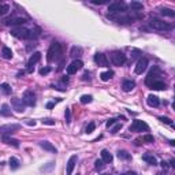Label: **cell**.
Returning <instances> with one entry per match:
<instances>
[{
    "label": "cell",
    "instance_id": "obj_47",
    "mask_svg": "<svg viewBox=\"0 0 175 175\" xmlns=\"http://www.w3.org/2000/svg\"><path fill=\"white\" fill-rule=\"evenodd\" d=\"M82 80L86 81V80H90V71H85L84 75H82Z\"/></svg>",
    "mask_w": 175,
    "mask_h": 175
},
{
    "label": "cell",
    "instance_id": "obj_49",
    "mask_svg": "<svg viewBox=\"0 0 175 175\" xmlns=\"http://www.w3.org/2000/svg\"><path fill=\"white\" fill-rule=\"evenodd\" d=\"M54 106H55V103H48L47 104V108H54Z\"/></svg>",
    "mask_w": 175,
    "mask_h": 175
},
{
    "label": "cell",
    "instance_id": "obj_19",
    "mask_svg": "<svg viewBox=\"0 0 175 175\" xmlns=\"http://www.w3.org/2000/svg\"><path fill=\"white\" fill-rule=\"evenodd\" d=\"M147 103H148V106L149 107H159V104H160V100L157 96H155V95H149L147 97Z\"/></svg>",
    "mask_w": 175,
    "mask_h": 175
},
{
    "label": "cell",
    "instance_id": "obj_51",
    "mask_svg": "<svg viewBox=\"0 0 175 175\" xmlns=\"http://www.w3.org/2000/svg\"><path fill=\"white\" fill-rule=\"evenodd\" d=\"M28 125H30V126H34V125H36V122H34V121H33V122L30 121V122H28Z\"/></svg>",
    "mask_w": 175,
    "mask_h": 175
},
{
    "label": "cell",
    "instance_id": "obj_37",
    "mask_svg": "<svg viewBox=\"0 0 175 175\" xmlns=\"http://www.w3.org/2000/svg\"><path fill=\"white\" fill-rule=\"evenodd\" d=\"M54 166H55V163H54V162H49V163H48V166H47V167H41V168H40V171H43V172L51 171L52 168H54Z\"/></svg>",
    "mask_w": 175,
    "mask_h": 175
},
{
    "label": "cell",
    "instance_id": "obj_4",
    "mask_svg": "<svg viewBox=\"0 0 175 175\" xmlns=\"http://www.w3.org/2000/svg\"><path fill=\"white\" fill-rule=\"evenodd\" d=\"M160 77H162V71H160V69L159 67H153V69L151 70V73L148 74L147 80H145V84H147L148 86H151V85L153 82H156V81H163Z\"/></svg>",
    "mask_w": 175,
    "mask_h": 175
},
{
    "label": "cell",
    "instance_id": "obj_5",
    "mask_svg": "<svg viewBox=\"0 0 175 175\" xmlns=\"http://www.w3.org/2000/svg\"><path fill=\"white\" fill-rule=\"evenodd\" d=\"M110 59L115 66H123L126 62V55L122 51H112L110 55Z\"/></svg>",
    "mask_w": 175,
    "mask_h": 175
},
{
    "label": "cell",
    "instance_id": "obj_48",
    "mask_svg": "<svg viewBox=\"0 0 175 175\" xmlns=\"http://www.w3.org/2000/svg\"><path fill=\"white\" fill-rule=\"evenodd\" d=\"M122 175H137L134 171H127V172H125V174H122Z\"/></svg>",
    "mask_w": 175,
    "mask_h": 175
},
{
    "label": "cell",
    "instance_id": "obj_35",
    "mask_svg": "<svg viewBox=\"0 0 175 175\" xmlns=\"http://www.w3.org/2000/svg\"><path fill=\"white\" fill-rule=\"evenodd\" d=\"M104 167H106V164H104V162H103V160H96V162H95V168L97 170V171L103 170Z\"/></svg>",
    "mask_w": 175,
    "mask_h": 175
},
{
    "label": "cell",
    "instance_id": "obj_9",
    "mask_svg": "<svg viewBox=\"0 0 175 175\" xmlns=\"http://www.w3.org/2000/svg\"><path fill=\"white\" fill-rule=\"evenodd\" d=\"M41 59V54L40 52H34V54L30 56V59L28 60V73H33L34 71V64L40 62Z\"/></svg>",
    "mask_w": 175,
    "mask_h": 175
},
{
    "label": "cell",
    "instance_id": "obj_6",
    "mask_svg": "<svg viewBox=\"0 0 175 175\" xmlns=\"http://www.w3.org/2000/svg\"><path fill=\"white\" fill-rule=\"evenodd\" d=\"M11 34L19 40H29V29L23 26H17V28L11 29Z\"/></svg>",
    "mask_w": 175,
    "mask_h": 175
},
{
    "label": "cell",
    "instance_id": "obj_53",
    "mask_svg": "<svg viewBox=\"0 0 175 175\" xmlns=\"http://www.w3.org/2000/svg\"><path fill=\"white\" fill-rule=\"evenodd\" d=\"M77 175H80V174H77Z\"/></svg>",
    "mask_w": 175,
    "mask_h": 175
},
{
    "label": "cell",
    "instance_id": "obj_14",
    "mask_svg": "<svg viewBox=\"0 0 175 175\" xmlns=\"http://www.w3.org/2000/svg\"><path fill=\"white\" fill-rule=\"evenodd\" d=\"M26 22V18H21V17H13V18H8V19H4L3 23L4 25H11V26H22Z\"/></svg>",
    "mask_w": 175,
    "mask_h": 175
},
{
    "label": "cell",
    "instance_id": "obj_10",
    "mask_svg": "<svg viewBox=\"0 0 175 175\" xmlns=\"http://www.w3.org/2000/svg\"><path fill=\"white\" fill-rule=\"evenodd\" d=\"M82 66H84L82 60H80V59H75L74 62L70 63V66H67V74H69V75H71V74H75L78 70L82 69Z\"/></svg>",
    "mask_w": 175,
    "mask_h": 175
},
{
    "label": "cell",
    "instance_id": "obj_25",
    "mask_svg": "<svg viewBox=\"0 0 175 175\" xmlns=\"http://www.w3.org/2000/svg\"><path fill=\"white\" fill-rule=\"evenodd\" d=\"M2 56L4 58V59H11V58H13V51H11L8 47H3V49H2Z\"/></svg>",
    "mask_w": 175,
    "mask_h": 175
},
{
    "label": "cell",
    "instance_id": "obj_50",
    "mask_svg": "<svg viewBox=\"0 0 175 175\" xmlns=\"http://www.w3.org/2000/svg\"><path fill=\"white\" fill-rule=\"evenodd\" d=\"M160 164H162V167H163V168H167V163H166V162H162V163H160Z\"/></svg>",
    "mask_w": 175,
    "mask_h": 175
},
{
    "label": "cell",
    "instance_id": "obj_34",
    "mask_svg": "<svg viewBox=\"0 0 175 175\" xmlns=\"http://www.w3.org/2000/svg\"><path fill=\"white\" fill-rule=\"evenodd\" d=\"M92 100H93V97H92L90 95L81 96V103H82V104H89V103H92Z\"/></svg>",
    "mask_w": 175,
    "mask_h": 175
},
{
    "label": "cell",
    "instance_id": "obj_30",
    "mask_svg": "<svg viewBox=\"0 0 175 175\" xmlns=\"http://www.w3.org/2000/svg\"><path fill=\"white\" fill-rule=\"evenodd\" d=\"M81 54H82V48H80V47H73L71 48V52H70V55H71L73 58L81 56Z\"/></svg>",
    "mask_w": 175,
    "mask_h": 175
},
{
    "label": "cell",
    "instance_id": "obj_44",
    "mask_svg": "<svg viewBox=\"0 0 175 175\" xmlns=\"http://www.w3.org/2000/svg\"><path fill=\"white\" fill-rule=\"evenodd\" d=\"M43 123H44V125H51V126H54V125H55V121H54V119H43Z\"/></svg>",
    "mask_w": 175,
    "mask_h": 175
},
{
    "label": "cell",
    "instance_id": "obj_52",
    "mask_svg": "<svg viewBox=\"0 0 175 175\" xmlns=\"http://www.w3.org/2000/svg\"><path fill=\"white\" fill-rule=\"evenodd\" d=\"M103 175H111V174H103Z\"/></svg>",
    "mask_w": 175,
    "mask_h": 175
},
{
    "label": "cell",
    "instance_id": "obj_11",
    "mask_svg": "<svg viewBox=\"0 0 175 175\" xmlns=\"http://www.w3.org/2000/svg\"><path fill=\"white\" fill-rule=\"evenodd\" d=\"M11 107H13V110H15L17 112H23V111L26 110V106H25L23 100L19 99V97L11 99Z\"/></svg>",
    "mask_w": 175,
    "mask_h": 175
},
{
    "label": "cell",
    "instance_id": "obj_1",
    "mask_svg": "<svg viewBox=\"0 0 175 175\" xmlns=\"http://www.w3.org/2000/svg\"><path fill=\"white\" fill-rule=\"evenodd\" d=\"M149 26L155 30H159V32H168V30H172V25L167 23V22L159 19V18H152L149 21Z\"/></svg>",
    "mask_w": 175,
    "mask_h": 175
},
{
    "label": "cell",
    "instance_id": "obj_28",
    "mask_svg": "<svg viewBox=\"0 0 175 175\" xmlns=\"http://www.w3.org/2000/svg\"><path fill=\"white\" fill-rule=\"evenodd\" d=\"M130 8H131L133 11H141L144 8V4L140 2H131L130 3Z\"/></svg>",
    "mask_w": 175,
    "mask_h": 175
},
{
    "label": "cell",
    "instance_id": "obj_17",
    "mask_svg": "<svg viewBox=\"0 0 175 175\" xmlns=\"http://www.w3.org/2000/svg\"><path fill=\"white\" fill-rule=\"evenodd\" d=\"M39 145L43 148L44 151H48V152H51V153H56V152H58V149L49 142V141H40Z\"/></svg>",
    "mask_w": 175,
    "mask_h": 175
},
{
    "label": "cell",
    "instance_id": "obj_22",
    "mask_svg": "<svg viewBox=\"0 0 175 175\" xmlns=\"http://www.w3.org/2000/svg\"><path fill=\"white\" fill-rule=\"evenodd\" d=\"M101 160L104 163H111L114 160V157H112V155H111L107 149H103L101 151Z\"/></svg>",
    "mask_w": 175,
    "mask_h": 175
},
{
    "label": "cell",
    "instance_id": "obj_3",
    "mask_svg": "<svg viewBox=\"0 0 175 175\" xmlns=\"http://www.w3.org/2000/svg\"><path fill=\"white\" fill-rule=\"evenodd\" d=\"M127 6L123 2H115V3H111L108 6V17H112V15H116V14H123Z\"/></svg>",
    "mask_w": 175,
    "mask_h": 175
},
{
    "label": "cell",
    "instance_id": "obj_33",
    "mask_svg": "<svg viewBox=\"0 0 175 175\" xmlns=\"http://www.w3.org/2000/svg\"><path fill=\"white\" fill-rule=\"evenodd\" d=\"M118 157L119 159H123V160H130V157H131V156H130L126 151H119L118 152Z\"/></svg>",
    "mask_w": 175,
    "mask_h": 175
},
{
    "label": "cell",
    "instance_id": "obj_15",
    "mask_svg": "<svg viewBox=\"0 0 175 175\" xmlns=\"http://www.w3.org/2000/svg\"><path fill=\"white\" fill-rule=\"evenodd\" d=\"M95 62L97 63L100 67H107L108 66V59H107V56L104 54H101V52H97V54L95 55Z\"/></svg>",
    "mask_w": 175,
    "mask_h": 175
},
{
    "label": "cell",
    "instance_id": "obj_31",
    "mask_svg": "<svg viewBox=\"0 0 175 175\" xmlns=\"http://www.w3.org/2000/svg\"><path fill=\"white\" fill-rule=\"evenodd\" d=\"M0 90H2L3 93H4V95H11V92H13V89H11V86L8 84H2L0 85Z\"/></svg>",
    "mask_w": 175,
    "mask_h": 175
},
{
    "label": "cell",
    "instance_id": "obj_13",
    "mask_svg": "<svg viewBox=\"0 0 175 175\" xmlns=\"http://www.w3.org/2000/svg\"><path fill=\"white\" fill-rule=\"evenodd\" d=\"M148 67V59L147 58H141L136 64V69H134V73L136 74H142Z\"/></svg>",
    "mask_w": 175,
    "mask_h": 175
},
{
    "label": "cell",
    "instance_id": "obj_39",
    "mask_svg": "<svg viewBox=\"0 0 175 175\" xmlns=\"http://www.w3.org/2000/svg\"><path fill=\"white\" fill-rule=\"evenodd\" d=\"M95 127H96V123H95V122H90V123H89V125L86 126L85 131H86V133H92L93 130H95Z\"/></svg>",
    "mask_w": 175,
    "mask_h": 175
},
{
    "label": "cell",
    "instance_id": "obj_32",
    "mask_svg": "<svg viewBox=\"0 0 175 175\" xmlns=\"http://www.w3.org/2000/svg\"><path fill=\"white\" fill-rule=\"evenodd\" d=\"M160 13H162V15L168 17V18H174L175 17V13L172 10H170V8H162L160 10Z\"/></svg>",
    "mask_w": 175,
    "mask_h": 175
},
{
    "label": "cell",
    "instance_id": "obj_8",
    "mask_svg": "<svg viewBox=\"0 0 175 175\" xmlns=\"http://www.w3.org/2000/svg\"><path fill=\"white\" fill-rule=\"evenodd\" d=\"M130 131H148L149 130V126L145 123L144 121H140V119H137V121H134L131 126L129 127Z\"/></svg>",
    "mask_w": 175,
    "mask_h": 175
},
{
    "label": "cell",
    "instance_id": "obj_7",
    "mask_svg": "<svg viewBox=\"0 0 175 175\" xmlns=\"http://www.w3.org/2000/svg\"><path fill=\"white\" fill-rule=\"evenodd\" d=\"M19 129H21V125H18V123L3 125V126H0V134H2V136H11V134L18 131Z\"/></svg>",
    "mask_w": 175,
    "mask_h": 175
},
{
    "label": "cell",
    "instance_id": "obj_40",
    "mask_svg": "<svg viewBox=\"0 0 175 175\" xmlns=\"http://www.w3.org/2000/svg\"><path fill=\"white\" fill-rule=\"evenodd\" d=\"M159 119H160V121H162V122H163V123H167V125H171V126H172V121H171L170 118H166V116H160Z\"/></svg>",
    "mask_w": 175,
    "mask_h": 175
},
{
    "label": "cell",
    "instance_id": "obj_2",
    "mask_svg": "<svg viewBox=\"0 0 175 175\" xmlns=\"http://www.w3.org/2000/svg\"><path fill=\"white\" fill-rule=\"evenodd\" d=\"M48 56H47V60L48 62H56L59 60V58H60V55H62V45L59 43H54L52 45L49 47V49H48Z\"/></svg>",
    "mask_w": 175,
    "mask_h": 175
},
{
    "label": "cell",
    "instance_id": "obj_20",
    "mask_svg": "<svg viewBox=\"0 0 175 175\" xmlns=\"http://www.w3.org/2000/svg\"><path fill=\"white\" fill-rule=\"evenodd\" d=\"M142 160L144 162H147L148 164H151V166H157V160H156L155 156L151 155V153H145L142 156Z\"/></svg>",
    "mask_w": 175,
    "mask_h": 175
},
{
    "label": "cell",
    "instance_id": "obj_41",
    "mask_svg": "<svg viewBox=\"0 0 175 175\" xmlns=\"http://www.w3.org/2000/svg\"><path fill=\"white\" fill-rule=\"evenodd\" d=\"M66 122L67 123H70L71 122V112H70V108H66Z\"/></svg>",
    "mask_w": 175,
    "mask_h": 175
},
{
    "label": "cell",
    "instance_id": "obj_46",
    "mask_svg": "<svg viewBox=\"0 0 175 175\" xmlns=\"http://www.w3.org/2000/svg\"><path fill=\"white\" fill-rule=\"evenodd\" d=\"M107 3V0H92V4H99V6H101V4H106Z\"/></svg>",
    "mask_w": 175,
    "mask_h": 175
},
{
    "label": "cell",
    "instance_id": "obj_24",
    "mask_svg": "<svg viewBox=\"0 0 175 175\" xmlns=\"http://www.w3.org/2000/svg\"><path fill=\"white\" fill-rule=\"evenodd\" d=\"M3 141H4L6 144H8V145H13V147H15V148H18V147H19V142H18L17 140H14V138H10L8 136H3Z\"/></svg>",
    "mask_w": 175,
    "mask_h": 175
},
{
    "label": "cell",
    "instance_id": "obj_12",
    "mask_svg": "<svg viewBox=\"0 0 175 175\" xmlns=\"http://www.w3.org/2000/svg\"><path fill=\"white\" fill-rule=\"evenodd\" d=\"M22 100H23L25 106H29V107L36 106V95L32 90H26L23 93V97H22Z\"/></svg>",
    "mask_w": 175,
    "mask_h": 175
},
{
    "label": "cell",
    "instance_id": "obj_16",
    "mask_svg": "<svg viewBox=\"0 0 175 175\" xmlns=\"http://www.w3.org/2000/svg\"><path fill=\"white\" fill-rule=\"evenodd\" d=\"M77 160H78L77 155H73L69 159V162H67V170H66V174L67 175H71L73 174L74 167H75V164H77Z\"/></svg>",
    "mask_w": 175,
    "mask_h": 175
},
{
    "label": "cell",
    "instance_id": "obj_29",
    "mask_svg": "<svg viewBox=\"0 0 175 175\" xmlns=\"http://www.w3.org/2000/svg\"><path fill=\"white\" fill-rule=\"evenodd\" d=\"M114 77V71H106V73H101L100 74V78H101V81H104V82H106V81H110L111 78Z\"/></svg>",
    "mask_w": 175,
    "mask_h": 175
},
{
    "label": "cell",
    "instance_id": "obj_23",
    "mask_svg": "<svg viewBox=\"0 0 175 175\" xmlns=\"http://www.w3.org/2000/svg\"><path fill=\"white\" fill-rule=\"evenodd\" d=\"M0 115L2 116H11V110L8 104H3L2 108H0Z\"/></svg>",
    "mask_w": 175,
    "mask_h": 175
},
{
    "label": "cell",
    "instance_id": "obj_27",
    "mask_svg": "<svg viewBox=\"0 0 175 175\" xmlns=\"http://www.w3.org/2000/svg\"><path fill=\"white\" fill-rule=\"evenodd\" d=\"M8 163H10V167H11V170H18V168H19V166H21L19 160H18L17 157H11Z\"/></svg>",
    "mask_w": 175,
    "mask_h": 175
},
{
    "label": "cell",
    "instance_id": "obj_45",
    "mask_svg": "<svg viewBox=\"0 0 175 175\" xmlns=\"http://www.w3.org/2000/svg\"><path fill=\"white\" fill-rule=\"evenodd\" d=\"M115 122H116V119H114V118H111V119H108V121H107V123H106V126H107V127H111V126H112L114 123H115Z\"/></svg>",
    "mask_w": 175,
    "mask_h": 175
},
{
    "label": "cell",
    "instance_id": "obj_26",
    "mask_svg": "<svg viewBox=\"0 0 175 175\" xmlns=\"http://www.w3.org/2000/svg\"><path fill=\"white\" fill-rule=\"evenodd\" d=\"M37 37H40V29L34 28L32 30H29V40H36Z\"/></svg>",
    "mask_w": 175,
    "mask_h": 175
},
{
    "label": "cell",
    "instance_id": "obj_36",
    "mask_svg": "<svg viewBox=\"0 0 175 175\" xmlns=\"http://www.w3.org/2000/svg\"><path fill=\"white\" fill-rule=\"evenodd\" d=\"M10 11V6L8 4H0V15H4Z\"/></svg>",
    "mask_w": 175,
    "mask_h": 175
},
{
    "label": "cell",
    "instance_id": "obj_38",
    "mask_svg": "<svg viewBox=\"0 0 175 175\" xmlns=\"http://www.w3.org/2000/svg\"><path fill=\"white\" fill-rule=\"evenodd\" d=\"M142 141L144 142H148V144H152V142H155V138L151 136V134H147V136L142 137Z\"/></svg>",
    "mask_w": 175,
    "mask_h": 175
},
{
    "label": "cell",
    "instance_id": "obj_21",
    "mask_svg": "<svg viewBox=\"0 0 175 175\" xmlns=\"http://www.w3.org/2000/svg\"><path fill=\"white\" fill-rule=\"evenodd\" d=\"M151 89H155V90H163V89H166L167 88V85L164 81H156V82H153L149 86Z\"/></svg>",
    "mask_w": 175,
    "mask_h": 175
},
{
    "label": "cell",
    "instance_id": "obj_42",
    "mask_svg": "<svg viewBox=\"0 0 175 175\" xmlns=\"http://www.w3.org/2000/svg\"><path fill=\"white\" fill-rule=\"evenodd\" d=\"M121 129H122V125H121V123H118L116 126H114V127L111 129V134H116V133H118Z\"/></svg>",
    "mask_w": 175,
    "mask_h": 175
},
{
    "label": "cell",
    "instance_id": "obj_43",
    "mask_svg": "<svg viewBox=\"0 0 175 175\" xmlns=\"http://www.w3.org/2000/svg\"><path fill=\"white\" fill-rule=\"evenodd\" d=\"M49 71H51V67H43V69L40 70V74H41V75H47Z\"/></svg>",
    "mask_w": 175,
    "mask_h": 175
},
{
    "label": "cell",
    "instance_id": "obj_18",
    "mask_svg": "<svg viewBox=\"0 0 175 175\" xmlns=\"http://www.w3.org/2000/svg\"><path fill=\"white\" fill-rule=\"evenodd\" d=\"M134 88H136V82L131 80H125L123 82H122V89H123L125 92H131Z\"/></svg>",
    "mask_w": 175,
    "mask_h": 175
}]
</instances>
